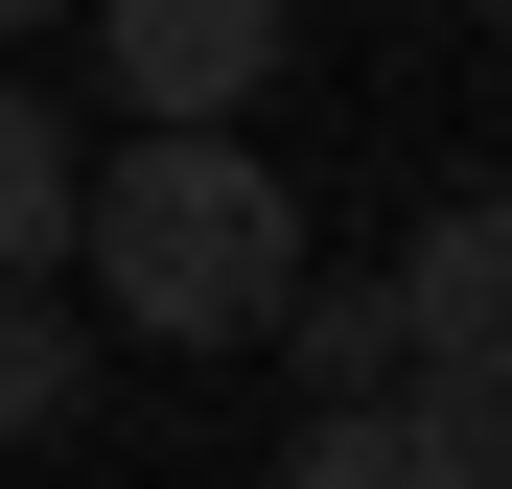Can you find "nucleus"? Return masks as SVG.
I'll list each match as a JSON object with an SVG mask.
<instances>
[{
    "label": "nucleus",
    "mask_w": 512,
    "mask_h": 489,
    "mask_svg": "<svg viewBox=\"0 0 512 489\" xmlns=\"http://www.w3.org/2000/svg\"><path fill=\"white\" fill-rule=\"evenodd\" d=\"M70 257L140 350H256L303 303V187L256 140H117V187H70Z\"/></svg>",
    "instance_id": "f257e3e1"
},
{
    "label": "nucleus",
    "mask_w": 512,
    "mask_h": 489,
    "mask_svg": "<svg viewBox=\"0 0 512 489\" xmlns=\"http://www.w3.org/2000/svg\"><path fill=\"white\" fill-rule=\"evenodd\" d=\"M70 24L117 47V140H233L256 94H280L303 0H70Z\"/></svg>",
    "instance_id": "f03ea898"
},
{
    "label": "nucleus",
    "mask_w": 512,
    "mask_h": 489,
    "mask_svg": "<svg viewBox=\"0 0 512 489\" xmlns=\"http://www.w3.org/2000/svg\"><path fill=\"white\" fill-rule=\"evenodd\" d=\"M396 350H419V396H466V420L512 396V163L396 233Z\"/></svg>",
    "instance_id": "7ed1b4c3"
},
{
    "label": "nucleus",
    "mask_w": 512,
    "mask_h": 489,
    "mask_svg": "<svg viewBox=\"0 0 512 489\" xmlns=\"http://www.w3.org/2000/svg\"><path fill=\"white\" fill-rule=\"evenodd\" d=\"M280 489H489V443H466V396H326Z\"/></svg>",
    "instance_id": "20e7f679"
},
{
    "label": "nucleus",
    "mask_w": 512,
    "mask_h": 489,
    "mask_svg": "<svg viewBox=\"0 0 512 489\" xmlns=\"http://www.w3.org/2000/svg\"><path fill=\"white\" fill-rule=\"evenodd\" d=\"M70 187H94V163H70V117H47V94H0V303L70 257Z\"/></svg>",
    "instance_id": "39448f33"
},
{
    "label": "nucleus",
    "mask_w": 512,
    "mask_h": 489,
    "mask_svg": "<svg viewBox=\"0 0 512 489\" xmlns=\"http://www.w3.org/2000/svg\"><path fill=\"white\" fill-rule=\"evenodd\" d=\"M70 420H94V326L24 280V303H0V443H70Z\"/></svg>",
    "instance_id": "423d86ee"
},
{
    "label": "nucleus",
    "mask_w": 512,
    "mask_h": 489,
    "mask_svg": "<svg viewBox=\"0 0 512 489\" xmlns=\"http://www.w3.org/2000/svg\"><path fill=\"white\" fill-rule=\"evenodd\" d=\"M280 326H303V373H326V396H419V350H396V280H303Z\"/></svg>",
    "instance_id": "0eeeda50"
},
{
    "label": "nucleus",
    "mask_w": 512,
    "mask_h": 489,
    "mask_svg": "<svg viewBox=\"0 0 512 489\" xmlns=\"http://www.w3.org/2000/svg\"><path fill=\"white\" fill-rule=\"evenodd\" d=\"M466 443H489V489H512V396H489V420H466Z\"/></svg>",
    "instance_id": "6e6552de"
},
{
    "label": "nucleus",
    "mask_w": 512,
    "mask_h": 489,
    "mask_svg": "<svg viewBox=\"0 0 512 489\" xmlns=\"http://www.w3.org/2000/svg\"><path fill=\"white\" fill-rule=\"evenodd\" d=\"M0 24H70V0H0Z\"/></svg>",
    "instance_id": "1a4fd4ad"
},
{
    "label": "nucleus",
    "mask_w": 512,
    "mask_h": 489,
    "mask_svg": "<svg viewBox=\"0 0 512 489\" xmlns=\"http://www.w3.org/2000/svg\"><path fill=\"white\" fill-rule=\"evenodd\" d=\"M466 24H489V47H512V0H466Z\"/></svg>",
    "instance_id": "9d476101"
}]
</instances>
